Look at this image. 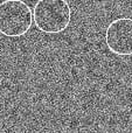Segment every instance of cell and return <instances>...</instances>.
I'll list each match as a JSON object with an SVG mask.
<instances>
[{"mask_svg": "<svg viewBox=\"0 0 132 133\" xmlns=\"http://www.w3.org/2000/svg\"><path fill=\"white\" fill-rule=\"evenodd\" d=\"M33 19L39 30L58 34L70 25L71 9L67 0H39L34 6Z\"/></svg>", "mask_w": 132, "mask_h": 133, "instance_id": "1", "label": "cell"}, {"mask_svg": "<svg viewBox=\"0 0 132 133\" xmlns=\"http://www.w3.org/2000/svg\"><path fill=\"white\" fill-rule=\"evenodd\" d=\"M33 13L22 0L0 2V33L7 37L23 36L32 27Z\"/></svg>", "mask_w": 132, "mask_h": 133, "instance_id": "2", "label": "cell"}, {"mask_svg": "<svg viewBox=\"0 0 132 133\" xmlns=\"http://www.w3.org/2000/svg\"><path fill=\"white\" fill-rule=\"evenodd\" d=\"M105 43L111 53L118 56L132 55V18H118L109 23Z\"/></svg>", "mask_w": 132, "mask_h": 133, "instance_id": "3", "label": "cell"}]
</instances>
